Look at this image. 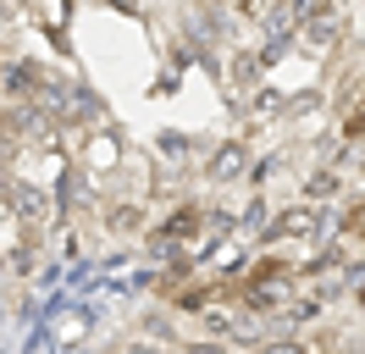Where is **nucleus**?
Instances as JSON below:
<instances>
[{
    "label": "nucleus",
    "mask_w": 365,
    "mask_h": 354,
    "mask_svg": "<svg viewBox=\"0 0 365 354\" xmlns=\"http://www.w3.org/2000/svg\"><path fill=\"white\" fill-rule=\"evenodd\" d=\"M294 277H299V266L260 255V261H250V277L238 283V305L255 310V315H277V310L294 299Z\"/></svg>",
    "instance_id": "nucleus-1"
},
{
    "label": "nucleus",
    "mask_w": 365,
    "mask_h": 354,
    "mask_svg": "<svg viewBox=\"0 0 365 354\" xmlns=\"http://www.w3.org/2000/svg\"><path fill=\"white\" fill-rule=\"evenodd\" d=\"M327 233V211L310 205V199H294V205H282L266 227H260V238L277 243V238H321Z\"/></svg>",
    "instance_id": "nucleus-2"
},
{
    "label": "nucleus",
    "mask_w": 365,
    "mask_h": 354,
    "mask_svg": "<svg viewBox=\"0 0 365 354\" xmlns=\"http://www.w3.org/2000/svg\"><path fill=\"white\" fill-rule=\"evenodd\" d=\"M6 211L17 221H45L50 216V194L28 177H6Z\"/></svg>",
    "instance_id": "nucleus-3"
},
{
    "label": "nucleus",
    "mask_w": 365,
    "mask_h": 354,
    "mask_svg": "<svg viewBox=\"0 0 365 354\" xmlns=\"http://www.w3.org/2000/svg\"><path fill=\"white\" fill-rule=\"evenodd\" d=\"M250 172V144L244 138H227V144H216L205 161V183H238V177Z\"/></svg>",
    "instance_id": "nucleus-4"
},
{
    "label": "nucleus",
    "mask_w": 365,
    "mask_h": 354,
    "mask_svg": "<svg viewBox=\"0 0 365 354\" xmlns=\"http://www.w3.org/2000/svg\"><path fill=\"white\" fill-rule=\"evenodd\" d=\"M343 194V172L338 166H310L304 183H299V199H310V205H327V199Z\"/></svg>",
    "instance_id": "nucleus-5"
},
{
    "label": "nucleus",
    "mask_w": 365,
    "mask_h": 354,
    "mask_svg": "<svg viewBox=\"0 0 365 354\" xmlns=\"http://www.w3.org/2000/svg\"><path fill=\"white\" fill-rule=\"evenodd\" d=\"M155 233H166V238H200V233H205V205H178V211H172V216L160 221Z\"/></svg>",
    "instance_id": "nucleus-6"
},
{
    "label": "nucleus",
    "mask_w": 365,
    "mask_h": 354,
    "mask_svg": "<svg viewBox=\"0 0 365 354\" xmlns=\"http://www.w3.org/2000/svg\"><path fill=\"white\" fill-rule=\"evenodd\" d=\"M277 315H282V321H288V327H304V321H321V315H327V293H294V299H288V305L277 310Z\"/></svg>",
    "instance_id": "nucleus-7"
},
{
    "label": "nucleus",
    "mask_w": 365,
    "mask_h": 354,
    "mask_svg": "<svg viewBox=\"0 0 365 354\" xmlns=\"http://www.w3.org/2000/svg\"><path fill=\"white\" fill-rule=\"evenodd\" d=\"M299 34H304V44H310V50H332V44L343 39V11H338V6H332V11H327V17H316V22H304V28H299Z\"/></svg>",
    "instance_id": "nucleus-8"
},
{
    "label": "nucleus",
    "mask_w": 365,
    "mask_h": 354,
    "mask_svg": "<svg viewBox=\"0 0 365 354\" xmlns=\"http://www.w3.org/2000/svg\"><path fill=\"white\" fill-rule=\"evenodd\" d=\"M111 233H122V238H133V233H144V205H111Z\"/></svg>",
    "instance_id": "nucleus-9"
},
{
    "label": "nucleus",
    "mask_w": 365,
    "mask_h": 354,
    "mask_svg": "<svg viewBox=\"0 0 365 354\" xmlns=\"http://www.w3.org/2000/svg\"><path fill=\"white\" fill-rule=\"evenodd\" d=\"M338 238H343V243H365V199H360V205H343Z\"/></svg>",
    "instance_id": "nucleus-10"
},
{
    "label": "nucleus",
    "mask_w": 365,
    "mask_h": 354,
    "mask_svg": "<svg viewBox=\"0 0 365 354\" xmlns=\"http://www.w3.org/2000/svg\"><path fill=\"white\" fill-rule=\"evenodd\" d=\"M338 138L349 144V150H354V144L365 138V100H360V106H349V111H343V128H338Z\"/></svg>",
    "instance_id": "nucleus-11"
},
{
    "label": "nucleus",
    "mask_w": 365,
    "mask_h": 354,
    "mask_svg": "<svg viewBox=\"0 0 365 354\" xmlns=\"http://www.w3.org/2000/svg\"><path fill=\"white\" fill-rule=\"evenodd\" d=\"M255 354H316V349H304L299 338H260V343H255Z\"/></svg>",
    "instance_id": "nucleus-12"
},
{
    "label": "nucleus",
    "mask_w": 365,
    "mask_h": 354,
    "mask_svg": "<svg viewBox=\"0 0 365 354\" xmlns=\"http://www.w3.org/2000/svg\"><path fill=\"white\" fill-rule=\"evenodd\" d=\"M288 6H294V22H299V28H304V22H316V17H327V11H332V0H288Z\"/></svg>",
    "instance_id": "nucleus-13"
},
{
    "label": "nucleus",
    "mask_w": 365,
    "mask_h": 354,
    "mask_svg": "<svg viewBox=\"0 0 365 354\" xmlns=\"http://www.w3.org/2000/svg\"><path fill=\"white\" fill-rule=\"evenodd\" d=\"M178 354H232V349L222 343V338H188V343H182Z\"/></svg>",
    "instance_id": "nucleus-14"
},
{
    "label": "nucleus",
    "mask_w": 365,
    "mask_h": 354,
    "mask_svg": "<svg viewBox=\"0 0 365 354\" xmlns=\"http://www.w3.org/2000/svg\"><path fill=\"white\" fill-rule=\"evenodd\" d=\"M232 78H238V84L250 88L255 78H260V56H238V61H232Z\"/></svg>",
    "instance_id": "nucleus-15"
},
{
    "label": "nucleus",
    "mask_w": 365,
    "mask_h": 354,
    "mask_svg": "<svg viewBox=\"0 0 365 354\" xmlns=\"http://www.w3.org/2000/svg\"><path fill=\"white\" fill-rule=\"evenodd\" d=\"M128 354H172V349H160V343H150V338H138V343H128Z\"/></svg>",
    "instance_id": "nucleus-16"
},
{
    "label": "nucleus",
    "mask_w": 365,
    "mask_h": 354,
    "mask_svg": "<svg viewBox=\"0 0 365 354\" xmlns=\"http://www.w3.org/2000/svg\"><path fill=\"white\" fill-rule=\"evenodd\" d=\"M200 6H205V11H222V6H227V0H200Z\"/></svg>",
    "instance_id": "nucleus-17"
},
{
    "label": "nucleus",
    "mask_w": 365,
    "mask_h": 354,
    "mask_svg": "<svg viewBox=\"0 0 365 354\" xmlns=\"http://www.w3.org/2000/svg\"><path fill=\"white\" fill-rule=\"evenodd\" d=\"M111 6H116V11H133V0H111Z\"/></svg>",
    "instance_id": "nucleus-18"
},
{
    "label": "nucleus",
    "mask_w": 365,
    "mask_h": 354,
    "mask_svg": "<svg viewBox=\"0 0 365 354\" xmlns=\"http://www.w3.org/2000/svg\"><path fill=\"white\" fill-rule=\"evenodd\" d=\"M354 305H360V310H365V288H354Z\"/></svg>",
    "instance_id": "nucleus-19"
},
{
    "label": "nucleus",
    "mask_w": 365,
    "mask_h": 354,
    "mask_svg": "<svg viewBox=\"0 0 365 354\" xmlns=\"http://www.w3.org/2000/svg\"><path fill=\"white\" fill-rule=\"evenodd\" d=\"M321 354H343V349H321Z\"/></svg>",
    "instance_id": "nucleus-20"
},
{
    "label": "nucleus",
    "mask_w": 365,
    "mask_h": 354,
    "mask_svg": "<svg viewBox=\"0 0 365 354\" xmlns=\"http://www.w3.org/2000/svg\"><path fill=\"white\" fill-rule=\"evenodd\" d=\"M0 66H6V61H0Z\"/></svg>",
    "instance_id": "nucleus-21"
}]
</instances>
